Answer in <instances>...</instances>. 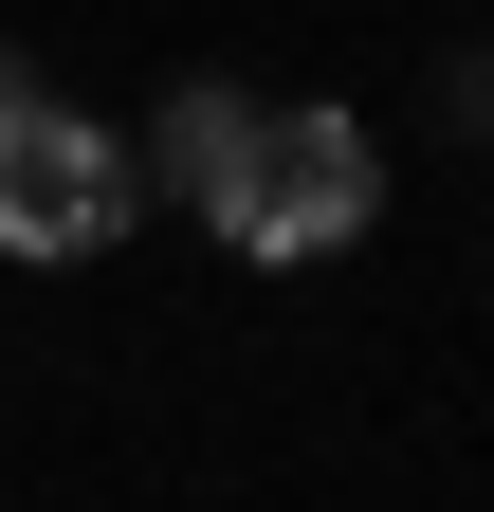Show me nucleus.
Masks as SVG:
<instances>
[{
    "instance_id": "nucleus-1",
    "label": "nucleus",
    "mask_w": 494,
    "mask_h": 512,
    "mask_svg": "<svg viewBox=\"0 0 494 512\" xmlns=\"http://www.w3.org/2000/svg\"><path fill=\"white\" fill-rule=\"evenodd\" d=\"M366 220H385V128L366 110H330V92H257V128H238V165H220V202H202V238H238L257 275H312V256H348Z\"/></svg>"
},
{
    "instance_id": "nucleus-2",
    "label": "nucleus",
    "mask_w": 494,
    "mask_h": 512,
    "mask_svg": "<svg viewBox=\"0 0 494 512\" xmlns=\"http://www.w3.org/2000/svg\"><path fill=\"white\" fill-rule=\"evenodd\" d=\"M129 202H147V147H129V128H92V110H55V92L0 128V256H19V275L110 256V238H129Z\"/></svg>"
},
{
    "instance_id": "nucleus-3",
    "label": "nucleus",
    "mask_w": 494,
    "mask_h": 512,
    "mask_svg": "<svg viewBox=\"0 0 494 512\" xmlns=\"http://www.w3.org/2000/svg\"><path fill=\"white\" fill-rule=\"evenodd\" d=\"M238 128H257V92H238V74H183V92H165V128H147V183H165V202H220Z\"/></svg>"
},
{
    "instance_id": "nucleus-4",
    "label": "nucleus",
    "mask_w": 494,
    "mask_h": 512,
    "mask_svg": "<svg viewBox=\"0 0 494 512\" xmlns=\"http://www.w3.org/2000/svg\"><path fill=\"white\" fill-rule=\"evenodd\" d=\"M19 110H37V74H19V55H0V128H19Z\"/></svg>"
}]
</instances>
